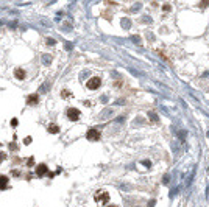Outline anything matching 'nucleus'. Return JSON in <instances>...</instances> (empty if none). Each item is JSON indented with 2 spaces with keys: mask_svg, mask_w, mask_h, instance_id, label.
<instances>
[{
  "mask_svg": "<svg viewBox=\"0 0 209 207\" xmlns=\"http://www.w3.org/2000/svg\"><path fill=\"white\" fill-rule=\"evenodd\" d=\"M66 117H67L70 122H78V120H80V117H81V112H80V109L67 108V111H66Z\"/></svg>",
  "mask_w": 209,
  "mask_h": 207,
  "instance_id": "1",
  "label": "nucleus"
},
{
  "mask_svg": "<svg viewBox=\"0 0 209 207\" xmlns=\"http://www.w3.org/2000/svg\"><path fill=\"white\" fill-rule=\"evenodd\" d=\"M102 86V80L100 76H92L91 80H88V83H86V87L89 89V90H97L98 87Z\"/></svg>",
  "mask_w": 209,
  "mask_h": 207,
  "instance_id": "2",
  "label": "nucleus"
},
{
  "mask_svg": "<svg viewBox=\"0 0 209 207\" xmlns=\"http://www.w3.org/2000/svg\"><path fill=\"white\" fill-rule=\"evenodd\" d=\"M100 137H102V132L95 128H91V129H88V132H86V139L89 142H97V140H100Z\"/></svg>",
  "mask_w": 209,
  "mask_h": 207,
  "instance_id": "3",
  "label": "nucleus"
},
{
  "mask_svg": "<svg viewBox=\"0 0 209 207\" xmlns=\"http://www.w3.org/2000/svg\"><path fill=\"white\" fill-rule=\"evenodd\" d=\"M95 201L100 204H106L109 201V193L108 192H97L95 193Z\"/></svg>",
  "mask_w": 209,
  "mask_h": 207,
  "instance_id": "4",
  "label": "nucleus"
},
{
  "mask_svg": "<svg viewBox=\"0 0 209 207\" xmlns=\"http://www.w3.org/2000/svg\"><path fill=\"white\" fill-rule=\"evenodd\" d=\"M39 103V95L38 93H31V95H28L27 98V104L28 106H36Z\"/></svg>",
  "mask_w": 209,
  "mask_h": 207,
  "instance_id": "5",
  "label": "nucleus"
},
{
  "mask_svg": "<svg viewBox=\"0 0 209 207\" xmlns=\"http://www.w3.org/2000/svg\"><path fill=\"white\" fill-rule=\"evenodd\" d=\"M47 171H49V168H47V165L45 164H39L38 167H36V174L41 177V176H45L47 174Z\"/></svg>",
  "mask_w": 209,
  "mask_h": 207,
  "instance_id": "6",
  "label": "nucleus"
},
{
  "mask_svg": "<svg viewBox=\"0 0 209 207\" xmlns=\"http://www.w3.org/2000/svg\"><path fill=\"white\" fill-rule=\"evenodd\" d=\"M14 76L17 80H25V76H27V72L24 69H16L14 70Z\"/></svg>",
  "mask_w": 209,
  "mask_h": 207,
  "instance_id": "7",
  "label": "nucleus"
},
{
  "mask_svg": "<svg viewBox=\"0 0 209 207\" xmlns=\"http://www.w3.org/2000/svg\"><path fill=\"white\" fill-rule=\"evenodd\" d=\"M8 182H9V179H8V176H0V190H5V188H8Z\"/></svg>",
  "mask_w": 209,
  "mask_h": 207,
  "instance_id": "8",
  "label": "nucleus"
},
{
  "mask_svg": "<svg viewBox=\"0 0 209 207\" xmlns=\"http://www.w3.org/2000/svg\"><path fill=\"white\" fill-rule=\"evenodd\" d=\"M47 129H49V132H50V134H58V132H59V126L55 125V123H50Z\"/></svg>",
  "mask_w": 209,
  "mask_h": 207,
  "instance_id": "9",
  "label": "nucleus"
},
{
  "mask_svg": "<svg viewBox=\"0 0 209 207\" xmlns=\"http://www.w3.org/2000/svg\"><path fill=\"white\" fill-rule=\"evenodd\" d=\"M109 115H112V109H104L102 114H100V117H98V118H100V120H104V118H108Z\"/></svg>",
  "mask_w": 209,
  "mask_h": 207,
  "instance_id": "10",
  "label": "nucleus"
},
{
  "mask_svg": "<svg viewBox=\"0 0 209 207\" xmlns=\"http://www.w3.org/2000/svg\"><path fill=\"white\" fill-rule=\"evenodd\" d=\"M122 27H123L125 30H130V27H131V20H130V19H122Z\"/></svg>",
  "mask_w": 209,
  "mask_h": 207,
  "instance_id": "11",
  "label": "nucleus"
},
{
  "mask_svg": "<svg viewBox=\"0 0 209 207\" xmlns=\"http://www.w3.org/2000/svg\"><path fill=\"white\" fill-rule=\"evenodd\" d=\"M42 59H44L42 62L45 64V66H49V64L52 62V56H50V55H42Z\"/></svg>",
  "mask_w": 209,
  "mask_h": 207,
  "instance_id": "12",
  "label": "nucleus"
},
{
  "mask_svg": "<svg viewBox=\"0 0 209 207\" xmlns=\"http://www.w3.org/2000/svg\"><path fill=\"white\" fill-rule=\"evenodd\" d=\"M148 118H152L153 122H159V117L156 115V114H155L153 111H150V112H148Z\"/></svg>",
  "mask_w": 209,
  "mask_h": 207,
  "instance_id": "13",
  "label": "nucleus"
},
{
  "mask_svg": "<svg viewBox=\"0 0 209 207\" xmlns=\"http://www.w3.org/2000/svg\"><path fill=\"white\" fill-rule=\"evenodd\" d=\"M49 86H50V83H44V86L39 89V92H47L49 90Z\"/></svg>",
  "mask_w": 209,
  "mask_h": 207,
  "instance_id": "14",
  "label": "nucleus"
},
{
  "mask_svg": "<svg viewBox=\"0 0 209 207\" xmlns=\"http://www.w3.org/2000/svg\"><path fill=\"white\" fill-rule=\"evenodd\" d=\"M209 5V0H201V3H200V8H206Z\"/></svg>",
  "mask_w": 209,
  "mask_h": 207,
  "instance_id": "15",
  "label": "nucleus"
},
{
  "mask_svg": "<svg viewBox=\"0 0 209 207\" xmlns=\"http://www.w3.org/2000/svg\"><path fill=\"white\" fill-rule=\"evenodd\" d=\"M131 39H133V42H134V44H141V38H139V36H133Z\"/></svg>",
  "mask_w": 209,
  "mask_h": 207,
  "instance_id": "16",
  "label": "nucleus"
},
{
  "mask_svg": "<svg viewBox=\"0 0 209 207\" xmlns=\"http://www.w3.org/2000/svg\"><path fill=\"white\" fill-rule=\"evenodd\" d=\"M61 95H62V98H69L70 92H69V90H62V92H61Z\"/></svg>",
  "mask_w": 209,
  "mask_h": 207,
  "instance_id": "17",
  "label": "nucleus"
},
{
  "mask_svg": "<svg viewBox=\"0 0 209 207\" xmlns=\"http://www.w3.org/2000/svg\"><path fill=\"white\" fill-rule=\"evenodd\" d=\"M162 9H164V11H170V9H172V6H170L169 3H165L164 6H162Z\"/></svg>",
  "mask_w": 209,
  "mask_h": 207,
  "instance_id": "18",
  "label": "nucleus"
},
{
  "mask_svg": "<svg viewBox=\"0 0 209 207\" xmlns=\"http://www.w3.org/2000/svg\"><path fill=\"white\" fill-rule=\"evenodd\" d=\"M47 44H49V45H55L56 41H55V39H47Z\"/></svg>",
  "mask_w": 209,
  "mask_h": 207,
  "instance_id": "19",
  "label": "nucleus"
},
{
  "mask_svg": "<svg viewBox=\"0 0 209 207\" xmlns=\"http://www.w3.org/2000/svg\"><path fill=\"white\" fill-rule=\"evenodd\" d=\"M5 157H6V154H5V153H0V164L5 161Z\"/></svg>",
  "mask_w": 209,
  "mask_h": 207,
  "instance_id": "20",
  "label": "nucleus"
},
{
  "mask_svg": "<svg viewBox=\"0 0 209 207\" xmlns=\"http://www.w3.org/2000/svg\"><path fill=\"white\" fill-rule=\"evenodd\" d=\"M11 126H17V118H13V120H11Z\"/></svg>",
  "mask_w": 209,
  "mask_h": 207,
  "instance_id": "21",
  "label": "nucleus"
},
{
  "mask_svg": "<svg viewBox=\"0 0 209 207\" xmlns=\"http://www.w3.org/2000/svg\"><path fill=\"white\" fill-rule=\"evenodd\" d=\"M142 164L145 165V167H152V162H148V161H144Z\"/></svg>",
  "mask_w": 209,
  "mask_h": 207,
  "instance_id": "22",
  "label": "nucleus"
},
{
  "mask_svg": "<svg viewBox=\"0 0 209 207\" xmlns=\"http://www.w3.org/2000/svg\"><path fill=\"white\" fill-rule=\"evenodd\" d=\"M24 143H31V137H27V139H24Z\"/></svg>",
  "mask_w": 209,
  "mask_h": 207,
  "instance_id": "23",
  "label": "nucleus"
},
{
  "mask_svg": "<svg viewBox=\"0 0 209 207\" xmlns=\"http://www.w3.org/2000/svg\"><path fill=\"white\" fill-rule=\"evenodd\" d=\"M11 173H13L14 176H19V174H20V173H19V170H13V171H11Z\"/></svg>",
  "mask_w": 209,
  "mask_h": 207,
  "instance_id": "24",
  "label": "nucleus"
},
{
  "mask_svg": "<svg viewBox=\"0 0 209 207\" xmlns=\"http://www.w3.org/2000/svg\"><path fill=\"white\" fill-rule=\"evenodd\" d=\"M169 179H170V176H169V174H165V176H164V182H165V184L169 182Z\"/></svg>",
  "mask_w": 209,
  "mask_h": 207,
  "instance_id": "25",
  "label": "nucleus"
},
{
  "mask_svg": "<svg viewBox=\"0 0 209 207\" xmlns=\"http://www.w3.org/2000/svg\"><path fill=\"white\" fill-rule=\"evenodd\" d=\"M9 148H11V150H17V146H16V143H11V145H9Z\"/></svg>",
  "mask_w": 209,
  "mask_h": 207,
  "instance_id": "26",
  "label": "nucleus"
},
{
  "mask_svg": "<svg viewBox=\"0 0 209 207\" xmlns=\"http://www.w3.org/2000/svg\"><path fill=\"white\" fill-rule=\"evenodd\" d=\"M0 146H2V145H0Z\"/></svg>",
  "mask_w": 209,
  "mask_h": 207,
  "instance_id": "27",
  "label": "nucleus"
}]
</instances>
